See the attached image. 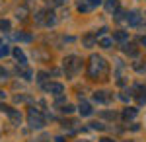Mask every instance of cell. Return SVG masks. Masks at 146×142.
I'll use <instances>...</instances> for the list:
<instances>
[{
    "label": "cell",
    "instance_id": "cell-24",
    "mask_svg": "<svg viewBox=\"0 0 146 142\" xmlns=\"http://www.w3.org/2000/svg\"><path fill=\"white\" fill-rule=\"evenodd\" d=\"M62 113H66V115H70V113H72V111H74V105H70V103H64V105H62Z\"/></svg>",
    "mask_w": 146,
    "mask_h": 142
},
{
    "label": "cell",
    "instance_id": "cell-15",
    "mask_svg": "<svg viewBox=\"0 0 146 142\" xmlns=\"http://www.w3.org/2000/svg\"><path fill=\"white\" fill-rule=\"evenodd\" d=\"M12 37H14V39H16V41H25V43H29V41H31V35H27V33H14V35H12Z\"/></svg>",
    "mask_w": 146,
    "mask_h": 142
},
{
    "label": "cell",
    "instance_id": "cell-10",
    "mask_svg": "<svg viewBox=\"0 0 146 142\" xmlns=\"http://www.w3.org/2000/svg\"><path fill=\"white\" fill-rule=\"evenodd\" d=\"M123 51H125L129 56H136V55H138V49H136L133 43H125V45H123Z\"/></svg>",
    "mask_w": 146,
    "mask_h": 142
},
{
    "label": "cell",
    "instance_id": "cell-25",
    "mask_svg": "<svg viewBox=\"0 0 146 142\" xmlns=\"http://www.w3.org/2000/svg\"><path fill=\"white\" fill-rule=\"evenodd\" d=\"M135 90L136 92H142V86H136ZM138 103H146V94L144 96H138Z\"/></svg>",
    "mask_w": 146,
    "mask_h": 142
},
{
    "label": "cell",
    "instance_id": "cell-32",
    "mask_svg": "<svg viewBox=\"0 0 146 142\" xmlns=\"http://www.w3.org/2000/svg\"><path fill=\"white\" fill-rule=\"evenodd\" d=\"M0 111H2V105H0Z\"/></svg>",
    "mask_w": 146,
    "mask_h": 142
},
{
    "label": "cell",
    "instance_id": "cell-12",
    "mask_svg": "<svg viewBox=\"0 0 146 142\" xmlns=\"http://www.w3.org/2000/svg\"><path fill=\"white\" fill-rule=\"evenodd\" d=\"M12 53H14V56H16V60H20V64H25V62H27V60H25V55H23V51L20 49V47H16Z\"/></svg>",
    "mask_w": 146,
    "mask_h": 142
},
{
    "label": "cell",
    "instance_id": "cell-16",
    "mask_svg": "<svg viewBox=\"0 0 146 142\" xmlns=\"http://www.w3.org/2000/svg\"><path fill=\"white\" fill-rule=\"evenodd\" d=\"M56 18H55V12H47V18H45V25H55Z\"/></svg>",
    "mask_w": 146,
    "mask_h": 142
},
{
    "label": "cell",
    "instance_id": "cell-2",
    "mask_svg": "<svg viewBox=\"0 0 146 142\" xmlns=\"http://www.w3.org/2000/svg\"><path fill=\"white\" fill-rule=\"evenodd\" d=\"M62 66H64V72H66V76L68 78H72V76H76L80 72V68H82V58L76 55H70L64 58V62H62Z\"/></svg>",
    "mask_w": 146,
    "mask_h": 142
},
{
    "label": "cell",
    "instance_id": "cell-18",
    "mask_svg": "<svg viewBox=\"0 0 146 142\" xmlns=\"http://www.w3.org/2000/svg\"><path fill=\"white\" fill-rule=\"evenodd\" d=\"M20 72H22V76L25 78V80H31V70H29V68H25V64H22V70L18 68V74H20Z\"/></svg>",
    "mask_w": 146,
    "mask_h": 142
},
{
    "label": "cell",
    "instance_id": "cell-21",
    "mask_svg": "<svg viewBox=\"0 0 146 142\" xmlns=\"http://www.w3.org/2000/svg\"><path fill=\"white\" fill-rule=\"evenodd\" d=\"M47 76H49L47 72H39V74H37V82H39V84H41L43 88H45V80H47Z\"/></svg>",
    "mask_w": 146,
    "mask_h": 142
},
{
    "label": "cell",
    "instance_id": "cell-6",
    "mask_svg": "<svg viewBox=\"0 0 146 142\" xmlns=\"http://www.w3.org/2000/svg\"><path fill=\"white\" fill-rule=\"evenodd\" d=\"M125 22L129 23V25H138L140 23V16H138V12L133 10V12H127V20Z\"/></svg>",
    "mask_w": 146,
    "mask_h": 142
},
{
    "label": "cell",
    "instance_id": "cell-17",
    "mask_svg": "<svg viewBox=\"0 0 146 142\" xmlns=\"http://www.w3.org/2000/svg\"><path fill=\"white\" fill-rule=\"evenodd\" d=\"M96 39H98V37H96V35H86V37H84V39H82V43L86 45V47H92V45L96 43Z\"/></svg>",
    "mask_w": 146,
    "mask_h": 142
},
{
    "label": "cell",
    "instance_id": "cell-27",
    "mask_svg": "<svg viewBox=\"0 0 146 142\" xmlns=\"http://www.w3.org/2000/svg\"><path fill=\"white\" fill-rule=\"evenodd\" d=\"M51 4L53 6H60V4H64V0H51Z\"/></svg>",
    "mask_w": 146,
    "mask_h": 142
},
{
    "label": "cell",
    "instance_id": "cell-30",
    "mask_svg": "<svg viewBox=\"0 0 146 142\" xmlns=\"http://www.w3.org/2000/svg\"><path fill=\"white\" fill-rule=\"evenodd\" d=\"M140 41H142V45H144V47H146V35H144V37H142V39H140Z\"/></svg>",
    "mask_w": 146,
    "mask_h": 142
},
{
    "label": "cell",
    "instance_id": "cell-7",
    "mask_svg": "<svg viewBox=\"0 0 146 142\" xmlns=\"http://www.w3.org/2000/svg\"><path fill=\"white\" fill-rule=\"evenodd\" d=\"M103 6L109 14H115V12H119V0H105Z\"/></svg>",
    "mask_w": 146,
    "mask_h": 142
},
{
    "label": "cell",
    "instance_id": "cell-23",
    "mask_svg": "<svg viewBox=\"0 0 146 142\" xmlns=\"http://www.w3.org/2000/svg\"><path fill=\"white\" fill-rule=\"evenodd\" d=\"M10 29V22L8 20H0V31H8Z\"/></svg>",
    "mask_w": 146,
    "mask_h": 142
},
{
    "label": "cell",
    "instance_id": "cell-9",
    "mask_svg": "<svg viewBox=\"0 0 146 142\" xmlns=\"http://www.w3.org/2000/svg\"><path fill=\"white\" fill-rule=\"evenodd\" d=\"M8 115H10V119H12L14 125H20V123H22V113H20V111H16V109H12V107H10Z\"/></svg>",
    "mask_w": 146,
    "mask_h": 142
},
{
    "label": "cell",
    "instance_id": "cell-3",
    "mask_svg": "<svg viewBox=\"0 0 146 142\" xmlns=\"http://www.w3.org/2000/svg\"><path fill=\"white\" fill-rule=\"evenodd\" d=\"M27 125L31 129H43L45 127V117L35 109V107H29L27 109Z\"/></svg>",
    "mask_w": 146,
    "mask_h": 142
},
{
    "label": "cell",
    "instance_id": "cell-28",
    "mask_svg": "<svg viewBox=\"0 0 146 142\" xmlns=\"http://www.w3.org/2000/svg\"><path fill=\"white\" fill-rule=\"evenodd\" d=\"M4 78H6V70L0 66V80H4Z\"/></svg>",
    "mask_w": 146,
    "mask_h": 142
},
{
    "label": "cell",
    "instance_id": "cell-29",
    "mask_svg": "<svg viewBox=\"0 0 146 142\" xmlns=\"http://www.w3.org/2000/svg\"><path fill=\"white\" fill-rule=\"evenodd\" d=\"M100 142H115V140H111V138H101Z\"/></svg>",
    "mask_w": 146,
    "mask_h": 142
},
{
    "label": "cell",
    "instance_id": "cell-11",
    "mask_svg": "<svg viewBox=\"0 0 146 142\" xmlns=\"http://www.w3.org/2000/svg\"><path fill=\"white\" fill-rule=\"evenodd\" d=\"M94 99H96V101H100V103H107L111 98L107 96V92H96V94H94Z\"/></svg>",
    "mask_w": 146,
    "mask_h": 142
},
{
    "label": "cell",
    "instance_id": "cell-8",
    "mask_svg": "<svg viewBox=\"0 0 146 142\" xmlns=\"http://www.w3.org/2000/svg\"><path fill=\"white\" fill-rule=\"evenodd\" d=\"M113 41H117V43H127L129 41V33L127 31H117V33H113Z\"/></svg>",
    "mask_w": 146,
    "mask_h": 142
},
{
    "label": "cell",
    "instance_id": "cell-26",
    "mask_svg": "<svg viewBox=\"0 0 146 142\" xmlns=\"http://www.w3.org/2000/svg\"><path fill=\"white\" fill-rule=\"evenodd\" d=\"M101 2H103V0H88V4H90L92 8H98V6H100Z\"/></svg>",
    "mask_w": 146,
    "mask_h": 142
},
{
    "label": "cell",
    "instance_id": "cell-13",
    "mask_svg": "<svg viewBox=\"0 0 146 142\" xmlns=\"http://www.w3.org/2000/svg\"><path fill=\"white\" fill-rule=\"evenodd\" d=\"M76 8H78V12H82V14H86V12H92V10H94L90 4H88V0H80Z\"/></svg>",
    "mask_w": 146,
    "mask_h": 142
},
{
    "label": "cell",
    "instance_id": "cell-5",
    "mask_svg": "<svg viewBox=\"0 0 146 142\" xmlns=\"http://www.w3.org/2000/svg\"><path fill=\"white\" fill-rule=\"evenodd\" d=\"M78 111H80V115H82V117H90L92 113H94L92 105L88 103V101H84V99H80V107H78Z\"/></svg>",
    "mask_w": 146,
    "mask_h": 142
},
{
    "label": "cell",
    "instance_id": "cell-14",
    "mask_svg": "<svg viewBox=\"0 0 146 142\" xmlns=\"http://www.w3.org/2000/svg\"><path fill=\"white\" fill-rule=\"evenodd\" d=\"M136 113H138V111H136L135 107H127V109L123 111V119H125V121L135 119V117H136Z\"/></svg>",
    "mask_w": 146,
    "mask_h": 142
},
{
    "label": "cell",
    "instance_id": "cell-19",
    "mask_svg": "<svg viewBox=\"0 0 146 142\" xmlns=\"http://www.w3.org/2000/svg\"><path fill=\"white\" fill-rule=\"evenodd\" d=\"M111 45H113V39H109V37H103L100 41V47H103V49H109Z\"/></svg>",
    "mask_w": 146,
    "mask_h": 142
},
{
    "label": "cell",
    "instance_id": "cell-1",
    "mask_svg": "<svg viewBox=\"0 0 146 142\" xmlns=\"http://www.w3.org/2000/svg\"><path fill=\"white\" fill-rule=\"evenodd\" d=\"M107 76V62L103 60V56L100 55H92L90 62H88V78L90 80H105Z\"/></svg>",
    "mask_w": 146,
    "mask_h": 142
},
{
    "label": "cell",
    "instance_id": "cell-20",
    "mask_svg": "<svg viewBox=\"0 0 146 142\" xmlns=\"http://www.w3.org/2000/svg\"><path fill=\"white\" fill-rule=\"evenodd\" d=\"M90 127L94 129V131H105V125H103V123H100V121H94V123H90Z\"/></svg>",
    "mask_w": 146,
    "mask_h": 142
},
{
    "label": "cell",
    "instance_id": "cell-22",
    "mask_svg": "<svg viewBox=\"0 0 146 142\" xmlns=\"http://www.w3.org/2000/svg\"><path fill=\"white\" fill-rule=\"evenodd\" d=\"M10 53H12V49L8 47V45H4V47H0V58H2V56H8Z\"/></svg>",
    "mask_w": 146,
    "mask_h": 142
},
{
    "label": "cell",
    "instance_id": "cell-4",
    "mask_svg": "<svg viewBox=\"0 0 146 142\" xmlns=\"http://www.w3.org/2000/svg\"><path fill=\"white\" fill-rule=\"evenodd\" d=\"M45 90L49 92V94H53L55 98H60V96L64 94V86H62V84H58V82H51V84H47Z\"/></svg>",
    "mask_w": 146,
    "mask_h": 142
},
{
    "label": "cell",
    "instance_id": "cell-31",
    "mask_svg": "<svg viewBox=\"0 0 146 142\" xmlns=\"http://www.w3.org/2000/svg\"><path fill=\"white\" fill-rule=\"evenodd\" d=\"M0 98H4V92H0Z\"/></svg>",
    "mask_w": 146,
    "mask_h": 142
}]
</instances>
